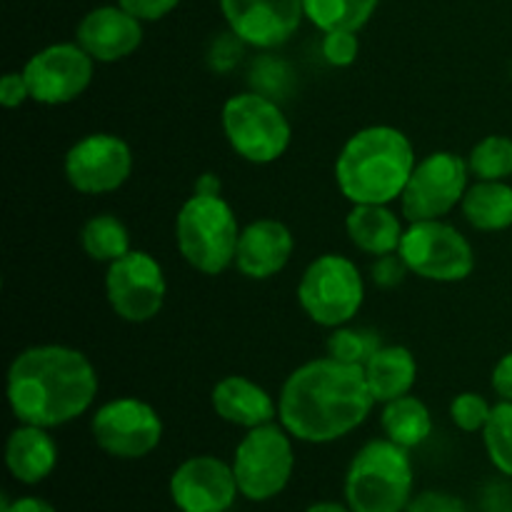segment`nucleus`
<instances>
[{
    "instance_id": "nucleus-1",
    "label": "nucleus",
    "mask_w": 512,
    "mask_h": 512,
    "mask_svg": "<svg viewBox=\"0 0 512 512\" xmlns=\"http://www.w3.org/2000/svg\"><path fill=\"white\" fill-rule=\"evenodd\" d=\"M373 405L365 370L328 355L288 375L280 390L278 418L293 438L323 445L360 428Z\"/></svg>"
},
{
    "instance_id": "nucleus-2",
    "label": "nucleus",
    "mask_w": 512,
    "mask_h": 512,
    "mask_svg": "<svg viewBox=\"0 0 512 512\" xmlns=\"http://www.w3.org/2000/svg\"><path fill=\"white\" fill-rule=\"evenodd\" d=\"M5 395L20 423L50 430L80 418L93 405L98 373L80 350L33 345L10 363Z\"/></svg>"
},
{
    "instance_id": "nucleus-3",
    "label": "nucleus",
    "mask_w": 512,
    "mask_h": 512,
    "mask_svg": "<svg viewBox=\"0 0 512 512\" xmlns=\"http://www.w3.org/2000/svg\"><path fill=\"white\" fill-rule=\"evenodd\" d=\"M415 165L413 143L403 130L370 125L343 145L335 160V180L353 205H388L403 195Z\"/></svg>"
},
{
    "instance_id": "nucleus-4",
    "label": "nucleus",
    "mask_w": 512,
    "mask_h": 512,
    "mask_svg": "<svg viewBox=\"0 0 512 512\" xmlns=\"http://www.w3.org/2000/svg\"><path fill=\"white\" fill-rule=\"evenodd\" d=\"M240 228L220 193H193L175 218V243L190 268L218 275L235 265Z\"/></svg>"
},
{
    "instance_id": "nucleus-5",
    "label": "nucleus",
    "mask_w": 512,
    "mask_h": 512,
    "mask_svg": "<svg viewBox=\"0 0 512 512\" xmlns=\"http://www.w3.org/2000/svg\"><path fill=\"white\" fill-rule=\"evenodd\" d=\"M345 500L353 512H405L413 500L408 450L393 440H370L355 453L345 475Z\"/></svg>"
},
{
    "instance_id": "nucleus-6",
    "label": "nucleus",
    "mask_w": 512,
    "mask_h": 512,
    "mask_svg": "<svg viewBox=\"0 0 512 512\" xmlns=\"http://www.w3.org/2000/svg\"><path fill=\"white\" fill-rule=\"evenodd\" d=\"M223 130L230 148L243 160L268 165L283 158L293 128L275 100L260 93H238L225 100Z\"/></svg>"
},
{
    "instance_id": "nucleus-7",
    "label": "nucleus",
    "mask_w": 512,
    "mask_h": 512,
    "mask_svg": "<svg viewBox=\"0 0 512 512\" xmlns=\"http://www.w3.org/2000/svg\"><path fill=\"white\" fill-rule=\"evenodd\" d=\"M298 300L313 323L335 330L348 325L363 308V275L358 265L343 255H320L300 278Z\"/></svg>"
},
{
    "instance_id": "nucleus-8",
    "label": "nucleus",
    "mask_w": 512,
    "mask_h": 512,
    "mask_svg": "<svg viewBox=\"0 0 512 512\" xmlns=\"http://www.w3.org/2000/svg\"><path fill=\"white\" fill-rule=\"evenodd\" d=\"M293 468V443L283 425L268 423L248 430V435L235 448L233 473L238 480V490L240 495L255 503L283 493L285 485L290 483Z\"/></svg>"
},
{
    "instance_id": "nucleus-9",
    "label": "nucleus",
    "mask_w": 512,
    "mask_h": 512,
    "mask_svg": "<svg viewBox=\"0 0 512 512\" xmlns=\"http://www.w3.org/2000/svg\"><path fill=\"white\" fill-rule=\"evenodd\" d=\"M398 255L410 273L433 283H460L475 270L470 240L443 220L410 223Z\"/></svg>"
},
{
    "instance_id": "nucleus-10",
    "label": "nucleus",
    "mask_w": 512,
    "mask_h": 512,
    "mask_svg": "<svg viewBox=\"0 0 512 512\" xmlns=\"http://www.w3.org/2000/svg\"><path fill=\"white\" fill-rule=\"evenodd\" d=\"M468 163L450 150L430 153L415 165L403 195L400 208L410 223L420 220H443L455 205L463 203L468 193Z\"/></svg>"
},
{
    "instance_id": "nucleus-11",
    "label": "nucleus",
    "mask_w": 512,
    "mask_h": 512,
    "mask_svg": "<svg viewBox=\"0 0 512 512\" xmlns=\"http://www.w3.org/2000/svg\"><path fill=\"white\" fill-rule=\"evenodd\" d=\"M90 433L98 448L113 458L138 460L160 445L163 420L145 400L118 398L95 410Z\"/></svg>"
},
{
    "instance_id": "nucleus-12",
    "label": "nucleus",
    "mask_w": 512,
    "mask_h": 512,
    "mask_svg": "<svg viewBox=\"0 0 512 512\" xmlns=\"http://www.w3.org/2000/svg\"><path fill=\"white\" fill-rule=\"evenodd\" d=\"M165 273L158 260L143 250H130L120 260L108 265L105 273V295L120 320L148 323L163 310Z\"/></svg>"
},
{
    "instance_id": "nucleus-13",
    "label": "nucleus",
    "mask_w": 512,
    "mask_h": 512,
    "mask_svg": "<svg viewBox=\"0 0 512 512\" xmlns=\"http://www.w3.org/2000/svg\"><path fill=\"white\" fill-rule=\"evenodd\" d=\"M95 60L80 43H55L38 50L25 63L30 100L43 105H65L78 100L93 80Z\"/></svg>"
},
{
    "instance_id": "nucleus-14",
    "label": "nucleus",
    "mask_w": 512,
    "mask_h": 512,
    "mask_svg": "<svg viewBox=\"0 0 512 512\" xmlns=\"http://www.w3.org/2000/svg\"><path fill=\"white\" fill-rule=\"evenodd\" d=\"M65 178L78 193H113L133 173V153L123 138L110 133L85 135L65 155Z\"/></svg>"
},
{
    "instance_id": "nucleus-15",
    "label": "nucleus",
    "mask_w": 512,
    "mask_h": 512,
    "mask_svg": "<svg viewBox=\"0 0 512 512\" xmlns=\"http://www.w3.org/2000/svg\"><path fill=\"white\" fill-rule=\"evenodd\" d=\"M238 493L233 465L213 455L188 458L170 478V498L180 512H228Z\"/></svg>"
},
{
    "instance_id": "nucleus-16",
    "label": "nucleus",
    "mask_w": 512,
    "mask_h": 512,
    "mask_svg": "<svg viewBox=\"0 0 512 512\" xmlns=\"http://www.w3.org/2000/svg\"><path fill=\"white\" fill-rule=\"evenodd\" d=\"M230 33L255 48L288 43L305 18L303 0H220Z\"/></svg>"
},
{
    "instance_id": "nucleus-17",
    "label": "nucleus",
    "mask_w": 512,
    "mask_h": 512,
    "mask_svg": "<svg viewBox=\"0 0 512 512\" xmlns=\"http://www.w3.org/2000/svg\"><path fill=\"white\" fill-rule=\"evenodd\" d=\"M75 43L98 63H118L143 43V23L120 5H100L78 25Z\"/></svg>"
},
{
    "instance_id": "nucleus-18",
    "label": "nucleus",
    "mask_w": 512,
    "mask_h": 512,
    "mask_svg": "<svg viewBox=\"0 0 512 512\" xmlns=\"http://www.w3.org/2000/svg\"><path fill=\"white\" fill-rule=\"evenodd\" d=\"M295 250L293 233L273 218L253 220L240 230L235 268L250 280H268L290 263Z\"/></svg>"
},
{
    "instance_id": "nucleus-19",
    "label": "nucleus",
    "mask_w": 512,
    "mask_h": 512,
    "mask_svg": "<svg viewBox=\"0 0 512 512\" xmlns=\"http://www.w3.org/2000/svg\"><path fill=\"white\" fill-rule=\"evenodd\" d=\"M210 403L220 420L248 430L268 425L278 418V403L270 398L268 390L243 375H228L218 380L210 393Z\"/></svg>"
},
{
    "instance_id": "nucleus-20",
    "label": "nucleus",
    "mask_w": 512,
    "mask_h": 512,
    "mask_svg": "<svg viewBox=\"0 0 512 512\" xmlns=\"http://www.w3.org/2000/svg\"><path fill=\"white\" fill-rule=\"evenodd\" d=\"M5 463L18 483L35 485L48 478L58 463V445L48 428L23 423L10 433L5 443Z\"/></svg>"
},
{
    "instance_id": "nucleus-21",
    "label": "nucleus",
    "mask_w": 512,
    "mask_h": 512,
    "mask_svg": "<svg viewBox=\"0 0 512 512\" xmlns=\"http://www.w3.org/2000/svg\"><path fill=\"white\" fill-rule=\"evenodd\" d=\"M345 230L355 248L375 258L398 253L405 235L403 223L388 205H353Z\"/></svg>"
},
{
    "instance_id": "nucleus-22",
    "label": "nucleus",
    "mask_w": 512,
    "mask_h": 512,
    "mask_svg": "<svg viewBox=\"0 0 512 512\" xmlns=\"http://www.w3.org/2000/svg\"><path fill=\"white\" fill-rule=\"evenodd\" d=\"M365 380L375 403H390L413 390L418 380L415 355L403 345H380L373 358L363 365Z\"/></svg>"
},
{
    "instance_id": "nucleus-23",
    "label": "nucleus",
    "mask_w": 512,
    "mask_h": 512,
    "mask_svg": "<svg viewBox=\"0 0 512 512\" xmlns=\"http://www.w3.org/2000/svg\"><path fill=\"white\" fill-rule=\"evenodd\" d=\"M460 208L475 230H508L512 228V185L505 180H478L468 188Z\"/></svg>"
},
{
    "instance_id": "nucleus-24",
    "label": "nucleus",
    "mask_w": 512,
    "mask_h": 512,
    "mask_svg": "<svg viewBox=\"0 0 512 512\" xmlns=\"http://www.w3.org/2000/svg\"><path fill=\"white\" fill-rule=\"evenodd\" d=\"M380 425L385 430V438L393 440L400 448L410 450L423 445L433 433V415H430L428 405L415 395H403L390 403H385L383 415H380Z\"/></svg>"
},
{
    "instance_id": "nucleus-25",
    "label": "nucleus",
    "mask_w": 512,
    "mask_h": 512,
    "mask_svg": "<svg viewBox=\"0 0 512 512\" xmlns=\"http://www.w3.org/2000/svg\"><path fill=\"white\" fill-rule=\"evenodd\" d=\"M80 248L95 263L110 265L130 253V233L123 220L115 215H93L80 230Z\"/></svg>"
},
{
    "instance_id": "nucleus-26",
    "label": "nucleus",
    "mask_w": 512,
    "mask_h": 512,
    "mask_svg": "<svg viewBox=\"0 0 512 512\" xmlns=\"http://www.w3.org/2000/svg\"><path fill=\"white\" fill-rule=\"evenodd\" d=\"M380 0H303L305 18L320 28L330 30H355L358 33L370 18Z\"/></svg>"
},
{
    "instance_id": "nucleus-27",
    "label": "nucleus",
    "mask_w": 512,
    "mask_h": 512,
    "mask_svg": "<svg viewBox=\"0 0 512 512\" xmlns=\"http://www.w3.org/2000/svg\"><path fill=\"white\" fill-rule=\"evenodd\" d=\"M468 168L478 180L512 178V138H508V135H488V138L480 140L470 150Z\"/></svg>"
},
{
    "instance_id": "nucleus-28",
    "label": "nucleus",
    "mask_w": 512,
    "mask_h": 512,
    "mask_svg": "<svg viewBox=\"0 0 512 512\" xmlns=\"http://www.w3.org/2000/svg\"><path fill=\"white\" fill-rule=\"evenodd\" d=\"M483 443L488 458L503 475L512 478V403L500 400L493 405L488 425L483 428Z\"/></svg>"
},
{
    "instance_id": "nucleus-29",
    "label": "nucleus",
    "mask_w": 512,
    "mask_h": 512,
    "mask_svg": "<svg viewBox=\"0 0 512 512\" xmlns=\"http://www.w3.org/2000/svg\"><path fill=\"white\" fill-rule=\"evenodd\" d=\"M378 348L380 338L378 333L370 328H348V325H340V328H335L333 335L328 338L330 358L348 365H360V368L373 358Z\"/></svg>"
},
{
    "instance_id": "nucleus-30",
    "label": "nucleus",
    "mask_w": 512,
    "mask_h": 512,
    "mask_svg": "<svg viewBox=\"0 0 512 512\" xmlns=\"http://www.w3.org/2000/svg\"><path fill=\"white\" fill-rule=\"evenodd\" d=\"M490 413H493V405L478 393H460L450 403V418L465 433H483Z\"/></svg>"
},
{
    "instance_id": "nucleus-31",
    "label": "nucleus",
    "mask_w": 512,
    "mask_h": 512,
    "mask_svg": "<svg viewBox=\"0 0 512 512\" xmlns=\"http://www.w3.org/2000/svg\"><path fill=\"white\" fill-rule=\"evenodd\" d=\"M360 40L355 30H330L323 38V58L335 68H348L355 63Z\"/></svg>"
},
{
    "instance_id": "nucleus-32",
    "label": "nucleus",
    "mask_w": 512,
    "mask_h": 512,
    "mask_svg": "<svg viewBox=\"0 0 512 512\" xmlns=\"http://www.w3.org/2000/svg\"><path fill=\"white\" fill-rule=\"evenodd\" d=\"M405 512H470L468 505L450 493H438V490H425L410 500Z\"/></svg>"
},
{
    "instance_id": "nucleus-33",
    "label": "nucleus",
    "mask_w": 512,
    "mask_h": 512,
    "mask_svg": "<svg viewBox=\"0 0 512 512\" xmlns=\"http://www.w3.org/2000/svg\"><path fill=\"white\" fill-rule=\"evenodd\" d=\"M180 0H118V5L123 10H128L130 15L145 23V20H160L175 10Z\"/></svg>"
},
{
    "instance_id": "nucleus-34",
    "label": "nucleus",
    "mask_w": 512,
    "mask_h": 512,
    "mask_svg": "<svg viewBox=\"0 0 512 512\" xmlns=\"http://www.w3.org/2000/svg\"><path fill=\"white\" fill-rule=\"evenodd\" d=\"M25 100H30V88L23 70H20V73H5L3 78H0V103H3L5 108H18Z\"/></svg>"
},
{
    "instance_id": "nucleus-35",
    "label": "nucleus",
    "mask_w": 512,
    "mask_h": 512,
    "mask_svg": "<svg viewBox=\"0 0 512 512\" xmlns=\"http://www.w3.org/2000/svg\"><path fill=\"white\" fill-rule=\"evenodd\" d=\"M405 270L408 268H405L403 258H400L398 253L383 255V258H378V263L373 265V278L375 283L383 285V288H393V285H398L400 280H403Z\"/></svg>"
},
{
    "instance_id": "nucleus-36",
    "label": "nucleus",
    "mask_w": 512,
    "mask_h": 512,
    "mask_svg": "<svg viewBox=\"0 0 512 512\" xmlns=\"http://www.w3.org/2000/svg\"><path fill=\"white\" fill-rule=\"evenodd\" d=\"M490 380H493V390L500 395V400H510L512 403V350L498 360Z\"/></svg>"
},
{
    "instance_id": "nucleus-37",
    "label": "nucleus",
    "mask_w": 512,
    "mask_h": 512,
    "mask_svg": "<svg viewBox=\"0 0 512 512\" xmlns=\"http://www.w3.org/2000/svg\"><path fill=\"white\" fill-rule=\"evenodd\" d=\"M0 512H55V508L48 503V500H40V498H18V500L3 498V503H0Z\"/></svg>"
},
{
    "instance_id": "nucleus-38",
    "label": "nucleus",
    "mask_w": 512,
    "mask_h": 512,
    "mask_svg": "<svg viewBox=\"0 0 512 512\" xmlns=\"http://www.w3.org/2000/svg\"><path fill=\"white\" fill-rule=\"evenodd\" d=\"M195 193H220V180L213 173L200 175L198 185H195Z\"/></svg>"
},
{
    "instance_id": "nucleus-39",
    "label": "nucleus",
    "mask_w": 512,
    "mask_h": 512,
    "mask_svg": "<svg viewBox=\"0 0 512 512\" xmlns=\"http://www.w3.org/2000/svg\"><path fill=\"white\" fill-rule=\"evenodd\" d=\"M305 512H353V510L343 508V505H338V503H315V505H310Z\"/></svg>"
}]
</instances>
